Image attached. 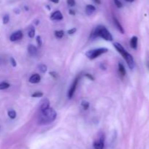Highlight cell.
<instances>
[{
  "label": "cell",
  "instance_id": "6da1fadb",
  "mask_svg": "<svg viewBox=\"0 0 149 149\" xmlns=\"http://www.w3.org/2000/svg\"><path fill=\"white\" fill-rule=\"evenodd\" d=\"M57 117V113L52 108H47V110L41 111V114L39 116V124H48L55 120Z\"/></svg>",
  "mask_w": 149,
  "mask_h": 149
},
{
  "label": "cell",
  "instance_id": "7a4b0ae2",
  "mask_svg": "<svg viewBox=\"0 0 149 149\" xmlns=\"http://www.w3.org/2000/svg\"><path fill=\"white\" fill-rule=\"evenodd\" d=\"M91 37L93 39L101 37V38L104 39L107 41H112L113 40V37H112L111 34L108 32V30L105 27L102 26H97L91 34Z\"/></svg>",
  "mask_w": 149,
  "mask_h": 149
},
{
  "label": "cell",
  "instance_id": "3957f363",
  "mask_svg": "<svg viewBox=\"0 0 149 149\" xmlns=\"http://www.w3.org/2000/svg\"><path fill=\"white\" fill-rule=\"evenodd\" d=\"M106 52H108V49L107 48H101L87 51L86 53V56L89 59H95L97 57H98V56H100L101 55H102L103 54H105Z\"/></svg>",
  "mask_w": 149,
  "mask_h": 149
},
{
  "label": "cell",
  "instance_id": "277c9868",
  "mask_svg": "<svg viewBox=\"0 0 149 149\" xmlns=\"http://www.w3.org/2000/svg\"><path fill=\"white\" fill-rule=\"evenodd\" d=\"M113 46H114L115 48H116V49L119 51V54H121V56H122L123 57H124V59H125L128 56L129 54H130L128 52L126 51V50L123 48V46L121 45V44H119V43H113Z\"/></svg>",
  "mask_w": 149,
  "mask_h": 149
},
{
  "label": "cell",
  "instance_id": "5b68a950",
  "mask_svg": "<svg viewBox=\"0 0 149 149\" xmlns=\"http://www.w3.org/2000/svg\"><path fill=\"white\" fill-rule=\"evenodd\" d=\"M93 147L95 149H103L104 148V137L101 136L97 140L94 142Z\"/></svg>",
  "mask_w": 149,
  "mask_h": 149
},
{
  "label": "cell",
  "instance_id": "8992f818",
  "mask_svg": "<svg viewBox=\"0 0 149 149\" xmlns=\"http://www.w3.org/2000/svg\"><path fill=\"white\" fill-rule=\"evenodd\" d=\"M78 82H79V78H77L74 80V83H73V84L71 85V88H70V89H69V91H68V97L69 99L72 98L73 95H74V92H75V91H76V89H77V83H78Z\"/></svg>",
  "mask_w": 149,
  "mask_h": 149
},
{
  "label": "cell",
  "instance_id": "52a82bcc",
  "mask_svg": "<svg viewBox=\"0 0 149 149\" xmlns=\"http://www.w3.org/2000/svg\"><path fill=\"white\" fill-rule=\"evenodd\" d=\"M23 37V32L21 31H17V32H14L13 34H12V35L9 37V40L12 42L17 41V40H21Z\"/></svg>",
  "mask_w": 149,
  "mask_h": 149
},
{
  "label": "cell",
  "instance_id": "ba28073f",
  "mask_svg": "<svg viewBox=\"0 0 149 149\" xmlns=\"http://www.w3.org/2000/svg\"><path fill=\"white\" fill-rule=\"evenodd\" d=\"M50 18L52 21H60V20L63 19V15H62L61 12L57 10L51 15Z\"/></svg>",
  "mask_w": 149,
  "mask_h": 149
},
{
  "label": "cell",
  "instance_id": "9c48e42d",
  "mask_svg": "<svg viewBox=\"0 0 149 149\" xmlns=\"http://www.w3.org/2000/svg\"><path fill=\"white\" fill-rule=\"evenodd\" d=\"M41 81V77L38 74H34L29 78V82L32 83H38Z\"/></svg>",
  "mask_w": 149,
  "mask_h": 149
},
{
  "label": "cell",
  "instance_id": "30bf717a",
  "mask_svg": "<svg viewBox=\"0 0 149 149\" xmlns=\"http://www.w3.org/2000/svg\"><path fill=\"white\" fill-rule=\"evenodd\" d=\"M49 108H50V101H49L48 99H44L41 102V106H40L41 111L47 110Z\"/></svg>",
  "mask_w": 149,
  "mask_h": 149
},
{
  "label": "cell",
  "instance_id": "8fae6325",
  "mask_svg": "<svg viewBox=\"0 0 149 149\" xmlns=\"http://www.w3.org/2000/svg\"><path fill=\"white\" fill-rule=\"evenodd\" d=\"M28 54L32 56H35L37 54V48L34 45H29L28 48Z\"/></svg>",
  "mask_w": 149,
  "mask_h": 149
},
{
  "label": "cell",
  "instance_id": "7c38bea8",
  "mask_svg": "<svg viewBox=\"0 0 149 149\" xmlns=\"http://www.w3.org/2000/svg\"><path fill=\"white\" fill-rule=\"evenodd\" d=\"M113 22H114L115 26H116V27L118 29V30H119V32H121V34H124V29H123L122 26L121 25V24L119 23V21H118L116 18H113Z\"/></svg>",
  "mask_w": 149,
  "mask_h": 149
},
{
  "label": "cell",
  "instance_id": "4fadbf2b",
  "mask_svg": "<svg viewBox=\"0 0 149 149\" xmlns=\"http://www.w3.org/2000/svg\"><path fill=\"white\" fill-rule=\"evenodd\" d=\"M85 11H86L87 15H88V16H90V15H92L95 11V7L92 5H87L86 9H85Z\"/></svg>",
  "mask_w": 149,
  "mask_h": 149
},
{
  "label": "cell",
  "instance_id": "5bb4252c",
  "mask_svg": "<svg viewBox=\"0 0 149 149\" xmlns=\"http://www.w3.org/2000/svg\"><path fill=\"white\" fill-rule=\"evenodd\" d=\"M138 39L136 36H133L131 38L130 40V45L133 49H137L138 48Z\"/></svg>",
  "mask_w": 149,
  "mask_h": 149
},
{
  "label": "cell",
  "instance_id": "9a60e30c",
  "mask_svg": "<svg viewBox=\"0 0 149 149\" xmlns=\"http://www.w3.org/2000/svg\"><path fill=\"white\" fill-rule=\"evenodd\" d=\"M119 72L122 76H124L126 74V70L122 64H119Z\"/></svg>",
  "mask_w": 149,
  "mask_h": 149
},
{
  "label": "cell",
  "instance_id": "2e32d148",
  "mask_svg": "<svg viewBox=\"0 0 149 149\" xmlns=\"http://www.w3.org/2000/svg\"><path fill=\"white\" fill-rule=\"evenodd\" d=\"M64 35V32L63 30H59V31H55V36L57 38H62Z\"/></svg>",
  "mask_w": 149,
  "mask_h": 149
},
{
  "label": "cell",
  "instance_id": "e0dca14e",
  "mask_svg": "<svg viewBox=\"0 0 149 149\" xmlns=\"http://www.w3.org/2000/svg\"><path fill=\"white\" fill-rule=\"evenodd\" d=\"M38 68H39V71L41 72L42 73L46 72H47V66H46L45 64H39V66H38Z\"/></svg>",
  "mask_w": 149,
  "mask_h": 149
},
{
  "label": "cell",
  "instance_id": "ac0fdd59",
  "mask_svg": "<svg viewBox=\"0 0 149 149\" xmlns=\"http://www.w3.org/2000/svg\"><path fill=\"white\" fill-rule=\"evenodd\" d=\"M9 87V84L7 82H2L0 83V90H5Z\"/></svg>",
  "mask_w": 149,
  "mask_h": 149
},
{
  "label": "cell",
  "instance_id": "d6986e66",
  "mask_svg": "<svg viewBox=\"0 0 149 149\" xmlns=\"http://www.w3.org/2000/svg\"><path fill=\"white\" fill-rule=\"evenodd\" d=\"M8 116L10 119H15L16 117V113L15 111L13 110H9L8 111Z\"/></svg>",
  "mask_w": 149,
  "mask_h": 149
},
{
  "label": "cell",
  "instance_id": "ffe728a7",
  "mask_svg": "<svg viewBox=\"0 0 149 149\" xmlns=\"http://www.w3.org/2000/svg\"><path fill=\"white\" fill-rule=\"evenodd\" d=\"M81 105H82V108H84V110H87L89 107V103L87 101H85V100H84V101L82 102Z\"/></svg>",
  "mask_w": 149,
  "mask_h": 149
},
{
  "label": "cell",
  "instance_id": "44dd1931",
  "mask_svg": "<svg viewBox=\"0 0 149 149\" xmlns=\"http://www.w3.org/2000/svg\"><path fill=\"white\" fill-rule=\"evenodd\" d=\"M28 35L30 38H33L35 36V29H34V28H32V29L29 30V32H28Z\"/></svg>",
  "mask_w": 149,
  "mask_h": 149
},
{
  "label": "cell",
  "instance_id": "7402d4cb",
  "mask_svg": "<svg viewBox=\"0 0 149 149\" xmlns=\"http://www.w3.org/2000/svg\"><path fill=\"white\" fill-rule=\"evenodd\" d=\"M113 2H114L115 5H116V6L118 8H121L123 7L122 3H121L119 0H113Z\"/></svg>",
  "mask_w": 149,
  "mask_h": 149
},
{
  "label": "cell",
  "instance_id": "603a6c76",
  "mask_svg": "<svg viewBox=\"0 0 149 149\" xmlns=\"http://www.w3.org/2000/svg\"><path fill=\"white\" fill-rule=\"evenodd\" d=\"M9 21V16L8 15H5L3 17V24H7Z\"/></svg>",
  "mask_w": 149,
  "mask_h": 149
},
{
  "label": "cell",
  "instance_id": "cb8c5ba5",
  "mask_svg": "<svg viewBox=\"0 0 149 149\" xmlns=\"http://www.w3.org/2000/svg\"><path fill=\"white\" fill-rule=\"evenodd\" d=\"M43 96L42 92H36L32 95V97H42Z\"/></svg>",
  "mask_w": 149,
  "mask_h": 149
},
{
  "label": "cell",
  "instance_id": "d4e9b609",
  "mask_svg": "<svg viewBox=\"0 0 149 149\" xmlns=\"http://www.w3.org/2000/svg\"><path fill=\"white\" fill-rule=\"evenodd\" d=\"M67 4L71 7H74L76 5L75 0H67Z\"/></svg>",
  "mask_w": 149,
  "mask_h": 149
},
{
  "label": "cell",
  "instance_id": "484cf974",
  "mask_svg": "<svg viewBox=\"0 0 149 149\" xmlns=\"http://www.w3.org/2000/svg\"><path fill=\"white\" fill-rule=\"evenodd\" d=\"M36 42H37V44L39 46H41L42 44V38L40 36L36 37Z\"/></svg>",
  "mask_w": 149,
  "mask_h": 149
},
{
  "label": "cell",
  "instance_id": "4316f807",
  "mask_svg": "<svg viewBox=\"0 0 149 149\" xmlns=\"http://www.w3.org/2000/svg\"><path fill=\"white\" fill-rule=\"evenodd\" d=\"M76 32H77V29H76V28H72V29H69V30L68 31V35H73V34L75 33Z\"/></svg>",
  "mask_w": 149,
  "mask_h": 149
},
{
  "label": "cell",
  "instance_id": "83f0119b",
  "mask_svg": "<svg viewBox=\"0 0 149 149\" xmlns=\"http://www.w3.org/2000/svg\"><path fill=\"white\" fill-rule=\"evenodd\" d=\"M10 63H11V64L13 65V67H16V65H17L16 61L15 60L14 58H13V57L10 58Z\"/></svg>",
  "mask_w": 149,
  "mask_h": 149
},
{
  "label": "cell",
  "instance_id": "f1b7e54d",
  "mask_svg": "<svg viewBox=\"0 0 149 149\" xmlns=\"http://www.w3.org/2000/svg\"><path fill=\"white\" fill-rule=\"evenodd\" d=\"M85 76H86L87 78H89V80H91V81H94V80H95L94 77H93V75H92V74H85Z\"/></svg>",
  "mask_w": 149,
  "mask_h": 149
},
{
  "label": "cell",
  "instance_id": "f546056e",
  "mask_svg": "<svg viewBox=\"0 0 149 149\" xmlns=\"http://www.w3.org/2000/svg\"><path fill=\"white\" fill-rule=\"evenodd\" d=\"M50 75H52V77H54V78H57V74L55 72H50Z\"/></svg>",
  "mask_w": 149,
  "mask_h": 149
},
{
  "label": "cell",
  "instance_id": "4dcf8cb0",
  "mask_svg": "<svg viewBox=\"0 0 149 149\" xmlns=\"http://www.w3.org/2000/svg\"><path fill=\"white\" fill-rule=\"evenodd\" d=\"M69 13H70V14L71 15H72V16H75V12H74V10H69Z\"/></svg>",
  "mask_w": 149,
  "mask_h": 149
},
{
  "label": "cell",
  "instance_id": "1f68e13d",
  "mask_svg": "<svg viewBox=\"0 0 149 149\" xmlns=\"http://www.w3.org/2000/svg\"><path fill=\"white\" fill-rule=\"evenodd\" d=\"M93 2L96 4H98V5H100V4L101 3V0H93Z\"/></svg>",
  "mask_w": 149,
  "mask_h": 149
},
{
  "label": "cell",
  "instance_id": "d6a6232c",
  "mask_svg": "<svg viewBox=\"0 0 149 149\" xmlns=\"http://www.w3.org/2000/svg\"><path fill=\"white\" fill-rule=\"evenodd\" d=\"M50 1L52 2H53V3H55V4H57V3H58V2H59V0H50Z\"/></svg>",
  "mask_w": 149,
  "mask_h": 149
},
{
  "label": "cell",
  "instance_id": "836d02e7",
  "mask_svg": "<svg viewBox=\"0 0 149 149\" xmlns=\"http://www.w3.org/2000/svg\"><path fill=\"white\" fill-rule=\"evenodd\" d=\"M126 2H134V1H135V0H125Z\"/></svg>",
  "mask_w": 149,
  "mask_h": 149
},
{
  "label": "cell",
  "instance_id": "e575fe53",
  "mask_svg": "<svg viewBox=\"0 0 149 149\" xmlns=\"http://www.w3.org/2000/svg\"><path fill=\"white\" fill-rule=\"evenodd\" d=\"M25 9L26 10H28V7H25Z\"/></svg>",
  "mask_w": 149,
  "mask_h": 149
}]
</instances>
